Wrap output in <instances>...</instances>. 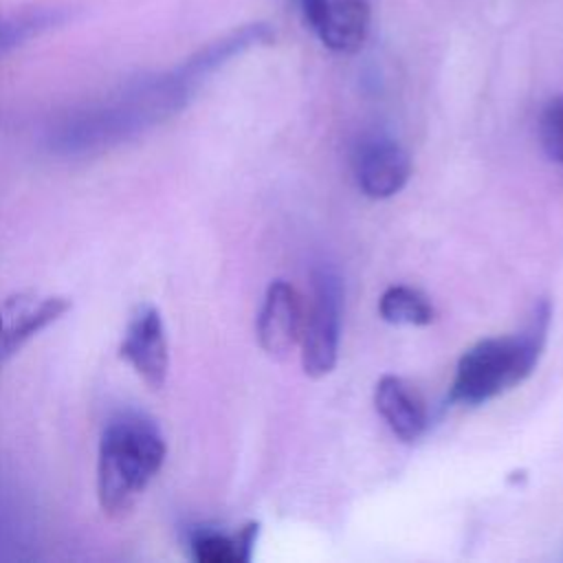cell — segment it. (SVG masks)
Segmentation results:
<instances>
[{"instance_id":"obj_1","label":"cell","mask_w":563,"mask_h":563,"mask_svg":"<svg viewBox=\"0 0 563 563\" xmlns=\"http://www.w3.org/2000/svg\"><path fill=\"white\" fill-rule=\"evenodd\" d=\"M264 26H246L200 48L172 70L143 77L95 108L81 112L64 130L68 145L112 143L147 125H154L187 106L198 86L233 55L266 40Z\"/></svg>"},{"instance_id":"obj_2","label":"cell","mask_w":563,"mask_h":563,"mask_svg":"<svg viewBox=\"0 0 563 563\" xmlns=\"http://www.w3.org/2000/svg\"><path fill=\"white\" fill-rule=\"evenodd\" d=\"M167 442L161 427L139 411L112 418L99 438L97 499L110 519L134 510L150 482L161 473Z\"/></svg>"},{"instance_id":"obj_3","label":"cell","mask_w":563,"mask_h":563,"mask_svg":"<svg viewBox=\"0 0 563 563\" xmlns=\"http://www.w3.org/2000/svg\"><path fill=\"white\" fill-rule=\"evenodd\" d=\"M550 325V303L539 301L526 328L510 336L475 343L457 363L451 402L482 405L519 385L537 365Z\"/></svg>"},{"instance_id":"obj_4","label":"cell","mask_w":563,"mask_h":563,"mask_svg":"<svg viewBox=\"0 0 563 563\" xmlns=\"http://www.w3.org/2000/svg\"><path fill=\"white\" fill-rule=\"evenodd\" d=\"M343 290L339 275L321 266L312 273V303L301 330V365L312 378L330 374L339 356Z\"/></svg>"},{"instance_id":"obj_5","label":"cell","mask_w":563,"mask_h":563,"mask_svg":"<svg viewBox=\"0 0 563 563\" xmlns=\"http://www.w3.org/2000/svg\"><path fill=\"white\" fill-rule=\"evenodd\" d=\"M119 356L134 369V374L152 389L167 380L169 343L161 310L154 303H139L125 323Z\"/></svg>"},{"instance_id":"obj_6","label":"cell","mask_w":563,"mask_h":563,"mask_svg":"<svg viewBox=\"0 0 563 563\" xmlns=\"http://www.w3.org/2000/svg\"><path fill=\"white\" fill-rule=\"evenodd\" d=\"M73 308L68 297L18 292L0 303V367L37 332Z\"/></svg>"},{"instance_id":"obj_7","label":"cell","mask_w":563,"mask_h":563,"mask_svg":"<svg viewBox=\"0 0 563 563\" xmlns=\"http://www.w3.org/2000/svg\"><path fill=\"white\" fill-rule=\"evenodd\" d=\"M306 24L319 42L336 53H354L369 31L367 0H299Z\"/></svg>"},{"instance_id":"obj_8","label":"cell","mask_w":563,"mask_h":563,"mask_svg":"<svg viewBox=\"0 0 563 563\" xmlns=\"http://www.w3.org/2000/svg\"><path fill=\"white\" fill-rule=\"evenodd\" d=\"M354 174L358 189L374 200L398 194L411 174L409 154L389 139H369L358 145L354 156Z\"/></svg>"},{"instance_id":"obj_9","label":"cell","mask_w":563,"mask_h":563,"mask_svg":"<svg viewBox=\"0 0 563 563\" xmlns=\"http://www.w3.org/2000/svg\"><path fill=\"white\" fill-rule=\"evenodd\" d=\"M301 301L295 288L282 279L266 290L257 314V341L268 356L284 358L301 339Z\"/></svg>"},{"instance_id":"obj_10","label":"cell","mask_w":563,"mask_h":563,"mask_svg":"<svg viewBox=\"0 0 563 563\" xmlns=\"http://www.w3.org/2000/svg\"><path fill=\"white\" fill-rule=\"evenodd\" d=\"M374 402L387 427L405 442L418 440L427 429V409L422 398L398 376H383L374 389Z\"/></svg>"},{"instance_id":"obj_11","label":"cell","mask_w":563,"mask_h":563,"mask_svg":"<svg viewBox=\"0 0 563 563\" xmlns=\"http://www.w3.org/2000/svg\"><path fill=\"white\" fill-rule=\"evenodd\" d=\"M257 539V523H249L235 532L198 528L189 534V556L198 563H246Z\"/></svg>"},{"instance_id":"obj_12","label":"cell","mask_w":563,"mask_h":563,"mask_svg":"<svg viewBox=\"0 0 563 563\" xmlns=\"http://www.w3.org/2000/svg\"><path fill=\"white\" fill-rule=\"evenodd\" d=\"M378 312L394 325H427L435 317L431 301L409 286H389L378 299Z\"/></svg>"},{"instance_id":"obj_13","label":"cell","mask_w":563,"mask_h":563,"mask_svg":"<svg viewBox=\"0 0 563 563\" xmlns=\"http://www.w3.org/2000/svg\"><path fill=\"white\" fill-rule=\"evenodd\" d=\"M64 18L57 9H37L26 11L20 15H11L9 20L0 22V55L13 46H20V42H26L29 37L37 35L40 31L57 24Z\"/></svg>"},{"instance_id":"obj_14","label":"cell","mask_w":563,"mask_h":563,"mask_svg":"<svg viewBox=\"0 0 563 563\" xmlns=\"http://www.w3.org/2000/svg\"><path fill=\"white\" fill-rule=\"evenodd\" d=\"M539 136L548 158L563 169V97L545 103L539 119Z\"/></svg>"}]
</instances>
